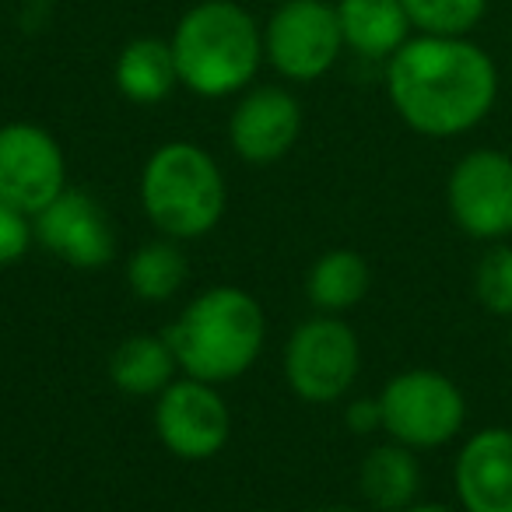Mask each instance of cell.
Listing matches in <instances>:
<instances>
[{
    "instance_id": "obj_1",
    "label": "cell",
    "mask_w": 512,
    "mask_h": 512,
    "mask_svg": "<svg viewBox=\"0 0 512 512\" xmlns=\"http://www.w3.org/2000/svg\"><path fill=\"white\" fill-rule=\"evenodd\" d=\"M386 92L414 134L460 137L491 113L498 71L470 39L418 36L386 60Z\"/></svg>"
},
{
    "instance_id": "obj_2",
    "label": "cell",
    "mask_w": 512,
    "mask_h": 512,
    "mask_svg": "<svg viewBox=\"0 0 512 512\" xmlns=\"http://www.w3.org/2000/svg\"><path fill=\"white\" fill-rule=\"evenodd\" d=\"M179 372L204 383H235L256 365L267 341L260 302L235 285H218L186 302L165 330Z\"/></svg>"
},
{
    "instance_id": "obj_3",
    "label": "cell",
    "mask_w": 512,
    "mask_h": 512,
    "mask_svg": "<svg viewBox=\"0 0 512 512\" xmlns=\"http://www.w3.org/2000/svg\"><path fill=\"white\" fill-rule=\"evenodd\" d=\"M179 85L200 99L239 95L264 64V29L235 0H200L172 29Z\"/></svg>"
},
{
    "instance_id": "obj_4",
    "label": "cell",
    "mask_w": 512,
    "mask_h": 512,
    "mask_svg": "<svg viewBox=\"0 0 512 512\" xmlns=\"http://www.w3.org/2000/svg\"><path fill=\"white\" fill-rule=\"evenodd\" d=\"M225 176L211 151L169 141L151 151L141 172V204L165 239L190 242L214 232L225 214Z\"/></svg>"
},
{
    "instance_id": "obj_5",
    "label": "cell",
    "mask_w": 512,
    "mask_h": 512,
    "mask_svg": "<svg viewBox=\"0 0 512 512\" xmlns=\"http://www.w3.org/2000/svg\"><path fill=\"white\" fill-rule=\"evenodd\" d=\"M383 432L407 449H439L463 432L467 397L439 369L397 372L379 393Z\"/></svg>"
},
{
    "instance_id": "obj_6",
    "label": "cell",
    "mask_w": 512,
    "mask_h": 512,
    "mask_svg": "<svg viewBox=\"0 0 512 512\" xmlns=\"http://www.w3.org/2000/svg\"><path fill=\"white\" fill-rule=\"evenodd\" d=\"M362 372V344L344 320L320 313L299 323L285 344L288 386L306 404H334Z\"/></svg>"
},
{
    "instance_id": "obj_7",
    "label": "cell",
    "mask_w": 512,
    "mask_h": 512,
    "mask_svg": "<svg viewBox=\"0 0 512 512\" xmlns=\"http://www.w3.org/2000/svg\"><path fill=\"white\" fill-rule=\"evenodd\" d=\"M344 50L330 0H285L264 25V60L288 81H320Z\"/></svg>"
},
{
    "instance_id": "obj_8",
    "label": "cell",
    "mask_w": 512,
    "mask_h": 512,
    "mask_svg": "<svg viewBox=\"0 0 512 512\" xmlns=\"http://www.w3.org/2000/svg\"><path fill=\"white\" fill-rule=\"evenodd\" d=\"M446 207L456 228L477 242H502L512 235V155L474 148L453 165L446 179Z\"/></svg>"
},
{
    "instance_id": "obj_9",
    "label": "cell",
    "mask_w": 512,
    "mask_h": 512,
    "mask_svg": "<svg viewBox=\"0 0 512 512\" xmlns=\"http://www.w3.org/2000/svg\"><path fill=\"white\" fill-rule=\"evenodd\" d=\"M67 190V158L60 141L39 123L0 127V200L36 218Z\"/></svg>"
},
{
    "instance_id": "obj_10",
    "label": "cell",
    "mask_w": 512,
    "mask_h": 512,
    "mask_svg": "<svg viewBox=\"0 0 512 512\" xmlns=\"http://www.w3.org/2000/svg\"><path fill=\"white\" fill-rule=\"evenodd\" d=\"M155 432L179 460H211L232 435V414L214 383L172 379L155 397Z\"/></svg>"
},
{
    "instance_id": "obj_11",
    "label": "cell",
    "mask_w": 512,
    "mask_h": 512,
    "mask_svg": "<svg viewBox=\"0 0 512 512\" xmlns=\"http://www.w3.org/2000/svg\"><path fill=\"white\" fill-rule=\"evenodd\" d=\"M36 242L78 271H102L116 256V232L102 204L85 190H64L32 218Z\"/></svg>"
},
{
    "instance_id": "obj_12",
    "label": "cell",
    "mask_w": 512,
    "mask_h": 512,
    "mask_svg": "<svg viewBox=\"0 0 512 512\" xmlns=\"http://www.w3.org/2000/svg\"><path fill=\"white\" fill-rule=\"evenodd\" d=\"M302 134V106L288 88H246L228 116V144L249 165H274Z\"/></svg>"
},
{
    "instance_id": "obj_13",
    "label": "cell",
    "mask_w": 512,
    "mask_h": 512,
    "mask_svg": "<svg viewBox=\"0 0 512 512\" xmlns=\"http://www.w3.org/2000/svg\"><path fill=\"white\" fill-rule=\"evenodd\" d=\"M463 512H512V428H481L453 467Z\"/></svg>"
},
{
    "instance_id": "obj_14",
    "label": "cell",
    "mask_w": 512,
    "mask_h": 512,
    "mask_svg": "<svg viewBox=\"0 0 512 512\" xmlns=\"http://www.w3.org/2000/svg\"><path fill=\"white\" fill-rule=\"evenodd\" d=\"M344 46L365 60H390L411 39V18L400 0H337Z\"/></svg>"
},
{
    "instance_id": "obj_15",
    "label": "cell",
    "mask_w": 512,
    "mask_h": 512,
    "mask_svg": "<svg viewBox=\"0 0 512 512\" xmlns=\"http://www.w3.org/2000/svg\"><path fill=\"white\" fill-rule=\"evenodd\" d=\"M113 78L127 102H137V106H158V102L169 99L172 88L179 85L172 46L155 36L130 39V43L120 50V57H116Z\"/></svg>"
},
{
    "instance_id": "obj_16",
    "label": "cell",
    "mask_w": 512,
    "mask_h": 512,
    "mask_svg": "<svg viewBox=\"0 0 512 512\" xmlns=\"http://www.w3.org/2000/svg\"><path fill=\"white\" fill-rule=\"evenodd\" d=\"M358 488L376 512H400L414 505L421 491V463L414 449L393 439L369 449L358 470Z\"/></svg>"
},
{
    "instance_id": "obj_17",
    "label": "cell",
    "mask_w": 512,
    "mask_h": 512,
    "mask_svg": "<svg viewBox=\"0 0 512 512\" xmlns=\"http://www.w3.org/2000/svg\"><path fill=\"white\" fill-rule=\"evenodd\" d=\"M179 362L165 334H130L109 358V379L127 397H158L176 379Z\"/></svg>"
},
{
    "instance_id": "obj_18",
    "label": "cell",
    "mask_w": 512,
    "mask_h": 512,
    "mask_svg": "<svg viewBox=\"0 0 512 512\" xmlns=\"http://www.w3.org/2000/svg\"><path fill=\"white\" fill-rule=\"evenodd\" d=\"M369 281L372 274L362 253H355V249H327L309 267L306 295L320 313L341 316L369 295Z\"/></svg>"
},
{
    "instance_id": "obj_19",
    "label": "cell",
    "mask_w": 512,
    "mask_h": 512,
    "mask_svg": "<svg viewBox=\"0 0 512 512\" xmlns=\"http://www.w3.org/2000/svg\"><path fill=\"white\" fill-rule=\"evenodd\" d=\"M127 288L141 302H169L190 281V264L176 239H155L134 249L127 260Z\"/></svg>"
},
{
    "instance_id": "obj_20",
    "label": "cell",
    "mask_w": 512,
    "mask_h": 512,
    "mask_svg": "<svg viewBox=\"0 0 512 512\" xmlns=\"http://www.w3.org/2000/svg\"><path fill=\"white\" fill-rule=\"evenodd\" d=\"M421 36H467L488 11V0H400Z\"/></svg>"
},
{
    "instance_id": "obj_21",
    "label": "cell",
    "mask_w": 512,
    "mask_h": 512,
    "mask_svg": "<svg viewBox=\"0 0 512 512\" xmlns=\"http://www.w3.org/2000/svg\"><path fill=\"white\" fill-rule=\"evenodd\" d=\"M474 295L491 316L512 320V242H488L474 267Z\"/></svg>"
},
{
    "instance_id": "obj_22",
    "label": "cell",
    "mask_w": 512,
    "mask_h": 512,
    "mask_svg": "<svg viewBox=\"0 0 512 512\" xmlns=\"http://www.w3.org/2000/svg\"><path fill=\"white\" fill-rule=\"evenodd\" d=\"M32 242H36V228H32L29 214L11 207L8 200H0V267L18 264Z\"/></svg>"
},
{
    "instance_id": "obj_23",
    "label": "cell",
    "mask_w": 512,
    "mask_h": 512,
    "mask_svg": "<svg viewBox=\"0 0 512 512\" xmlns=\"http://www.w3.org/2000/svg\"><path fill=\"white\" fill-rule=\"evenodd\" d=\"M344 425L355 435H369L383 428V407H379V397H358L348 404L344 411Z\"/></svg>"
},
{
    "instance_id": "obj_24",
    "label": "cell",
    "mask_w": 512,
    "mask_h": 512,
    "mask_svg": "<svg viewBox=\"0 0 512 512\" xmlns=\"http://www.w3.org/2000/svg\"><path fill=\"white\" fill-rule=\"evenodd\" d=\"M400 512H456V509L439 505V502H414V505H407V509H400Z\"/></svg>"
},
{
    "instance_id": "obj_25",
    "label": "cell",
    "mask_w": 512,
    "mask_h": 512,
    "mask_svg": "<svg viewBox=\"0 0 512 512\" xmlns=\"http://www.w3.org/2000/svg\"><path fill=\"white\" fill-rule=\"evenodd\" d=\"M316 512H358V509H351V505H323V509H316Z\"/></svg>"
},
{
    "instance_id": "obj_26",
    "label": "cell",
    "mask_w": 512,
    "mask_h": 512,
    "mask_svg": "<svg viewBox=\"0 0 512 512\" xmlns=\"http://www.w3.org/2000/svg\"><path fill=\"white\" fill-rule=\"evenodd\" d=\"M509 344H512V337H509Z\"/></svg>"
}]
</instances>
